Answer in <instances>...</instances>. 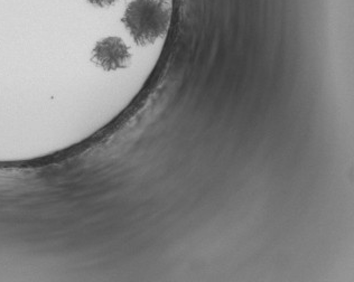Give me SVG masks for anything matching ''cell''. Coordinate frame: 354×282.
Masks as SVG:
<instances>
[{
    "label": "cell",
    "mask_w": 354,
    "mask_h": 282,
    "mask_svg": "<svg viewBox=\"0 0 354 282\" xmlns=\"http://www.w3.org/2000/svg\"><path fill=\"white\" fill-rule=\"evenodd\" d=\"M171 21V7L166 0H133L122 23L136 44H153L165 35Z\"/></svg>",
    "instance_id": "1"
},
{
    "label": "cell",
    "mask_w": 354,
    "mask_h": 282,
    "mask_svg": "<svg viewBox=\"0 0 354 282\" xmlns=\"http://www.w3.org/2000/svg\"><path fill=\"white\" fill-rule=\"evenodd\" d=\"M92 62L104 70L126 68L131 59L129 48L122 39L110 36L101 39L92 50Z\"/></svg>",
    "instance_id": "2"
},
{
    "label": "cell",
    "mask_w": 354,
    "mask_h": 282,
    "mask_svg": "<svg viewBox=\"0 0 354 282\" xmlns=\"http://www.w3.org/2000/svg\"><path fill=\"white\" fill-rule=\"evenodd\" d=\"M88 1L93 3V5H97V6L106 7L113 5L117 0H88Z\"/></svg>",
    "instance_id": "3"
}]
</instances>
